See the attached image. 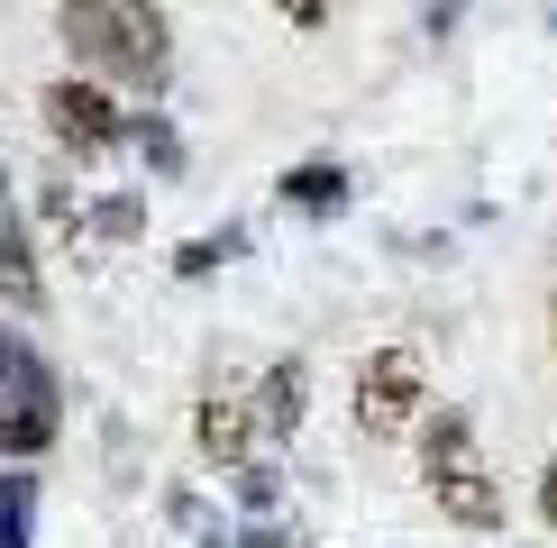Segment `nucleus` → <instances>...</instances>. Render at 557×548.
I'll list each match as a JSON object with an SVG mask.
<instances>
[{
  "instance_id": "obj_8",
  "label": "nucleus",
  "mask_w": 557,
  "mask_h": 548,
  "mask_svg": "<svg viewBox=\"0 0 557 548\" xmlns=\"http://www.w3.org/2000/svg\"><path fill=\"white\" fill-rule=\"evenodd\" d=\"M274 192H284L293 211H311V220H320V211H347V165H293Z\"/></svg>"
},
{
  "instance_id": "obj_1",
  "label": "nucleus",
  "mask_w": 557,
  "mask_h": 548,
  "mask_svg": "<svg viewBox=\"0 0 557 548\" xmlns=\"http://www.w3.org/2000/svg\"><path fill=\"white\" fill-rule=\"evenodd\" d=\"M55 28H64V55L110 91H156L174 74V37L156 0H55Z\"/></svg>"
},
{
  "instance_id": "obj_2",
  "label": "nucleus",
  "mask_w": 557,
  "mask_h": 548,
  "mask_svg": "<svg viewBox=\"0 0 557 548\" xmlns=\"http://www.w3.org/2000/svg\"><path fill=\"white\" fill-rule=\"evenodd\" d=\"M421 485H430V502L457 521V531H494V521H503L494 466H484V448H475L467 411H438V421L421 429Z\"/></svg>"
},
{
  "instance_id": "obj_15",
  "label": "nucleus",
  "mask_w": 557,
  "mask_h": 548,
  "mask_svg": "<svg viewBox=\"0 0 557 548\" xmlns=\"http://www.w3.org/2000/svg\"><path fill=\"white\" fill-rule=\"evenodd\" d=\"M91 228H101V238H137V228H147V201H137V192H110L101 211H91Z\"/></svg>"
},
{
  "instance_id": "obj_6",
  "label": "nucleus",
  "mask_w": 557,
  "mask_h": 548,
  "mask_svg": "<svg viewBox=\"0 0 557 548\" xmlns=\"http://www.w3.org/2000/svg\"><path fill=\"white\" fill-rule=\"evenodd\" d=\"M257 394H247L238 375H211L201 384V411H193V439L201 457H220V466H238V457H257Z\"/></svg>"
},
{
  "instance_id": "obj_19",
  "label": "nucleus",
  "mask_w": 557,
  "mask_h": 548,
  "mask_svg": "<svg viewBox=\"0 0 557 548\" xmlns=\"http://www.w3.org/2000/svg\"><path fill=\"white\" fill-rule=\"evenodd\" d=\"M548 311H557V292H548Z\"/></svg>"
},
{
  "instance_id": "obj_9",
  "label": "nucleus",
  "mask_w": 557,
  "mask_h": 548,
  "mask_svg": "<svg viewBox=\"0 0 557 548\" xmlns=\"http://www.w3.org/2000/svg\"><path fill=\"white\" fill-rule=\"evenodd\" d=\"M37 539V475L10 466L0 475V548H28Z\"/></svg>"
},
{
  "instance_id": "obj_5",
  "label": "nucleus",
  "mask_w": 557,
  "mask_h": 548,
  "mask_svg": "<svg viewBox=\"0 0 557 548\" xmlns=\"http://www.w3.org/2000/svg\"><path fill=\"white\" fill-rule=\"evenodd\" d=\"M421 394H430L421 348H375L357 365V429L366 439H403V429L421 421Z\"/></svg>"
},
{
  "instance_id": "obj_12",
  "label": "nucleus",
  "mask_w": 557,
  "mask_h": 548,
  "mask_svg": "<svg viewBox=\"0 0 557 548\" xmlns=\"http://www.w3.org/2000/svg\"><path fill=\"white\" fill-rule=\"evenodd\" d=\"M165 512H174V531H183V539H201V548H238V539L220 531V512H211V502H201V494H174Z\"/></svg>"
},
{
  "instance_id": "obj_18",
  "label": "nucleus",
  "mask_w": 557,
  "mask_h": 548,
  "mask_svg": "<svg viewBox=\"0 0 557 548\" xmlns=\"http://www.w3.org/2000/svg\"><path fill=\"white\" fill-rule=\"evenodd\" d=\"M540 521L557 531V457H548V475H540Z\"/></svg>"
},
{
  "instance_id": "obj_7",
  "label": "nucleus",
  "mask_w": 557,
  "mask_h": 548,
  "mask_svg": "<svg viewBox=\"0 0 557 548\" xmlns=\"http://www.w3.org/2000/svg\"><path fill=\"white\" fill-rule=\"evenodd\" d=\"M301 394H311V365H301V357H284V365H265V375H257V421L274 429V439H293V429H301Z\"/></svg>"
},
{
  "instance_id": "obj_16",
  "label": "nucleus",
  "mask_w": 557,
  "mask_h": 548,
  "mask_svg": "<svg viewBox=\"0 0 557 548\" xmlns=\"http://www.w3.org/2000/svg\"><path fill=\"white\" fill-rule=\"evenodd\" d=\"M457 18H467V0H421V37H457Z\"/></svg>"
},
{
  "instance_id": "obj_10",
  "label": "nucleus",
  "mask_w": 557,
  "mask_h": 548,
  "mask_svg": "<svg viewBox=\"0 0 557 548\" xmlns=\"http://www.w3.org/2000/svg\"><path fill=\"white\" fill-rule=\"evenodd\" d=\"M228 257H247V228H220V238H183L174 274H183V284H201V274H220Z\"/></svg>"
},
{
  "instance_id": "obj_3",
  "label": "nucleus",
  "mask_w": 557,
  "mask_h": 548,
  "mask_svg": "<svg viewBox=\"0 0 557 548\" xmlns=\"http://www.w3.org/2000/svg\"><path fill=\"white\" fill-rule=\"evenodd\" d=\"M55 448V365L18 329H0V457Z\"/></svg>"
},
{
  "instance_id": "obj_11",
  "label": "nucleus",
  "mask_w": 557,
  "mask_h": 548,
  "mask_svg": "<svg viewBox=\"0 0 557 548\" xmlns=\"http://www.w3.org/2000/svg\"><path fill=\"white\" fill-rule=\"evenodd\" d=\"M37 265H28V238H18V228H0V302H18V311H28L37 302Z\"/></svg>"
},
{
  "instance_id": "obj_17",
  "label": "nucleus",
  "mask_w": 557,
  "mask_h": 548,
  "mask_svg": "<svg viewBox=\"0 0 557 548\" xmlns=\"http://www.w3.org/2000/svg\"><path fill=\"white\" fill-rule=\"evenodd\" d=\"M274 10H284V18H293V28H320V18H330V10H338V0H274Z\"/></svg>"
},
{
  "instance_id": "obj_4",
  "label": "nucleus",
  "mask_w": 557,
  "mask_h": 548,
  "mask_svg": "<svg viewBox=\"0 0 557 548\" xmlns=\"http://www.w3.org/2000/svg\"><path fill=\"white\" fill-rule=\"evenodd\" d=\"M37 120H46V137H55L64 155H110V147H128V120H137V110H128L110 83L64 74V83L37 91Z\"/></svg>"
},
{
  "instance_id": "obj_13",
  "label": "nucleus",
  "mask_w": 557,
  "mask_h": 548,
  "mask_svg": "<svg viewBox=\"0 0 557 548\" xmlns=\"http://www.w3.org/2000/svg\"><path fill=\"white\" fill-rule=\"evenodd\" d=\"M228 475H238V502H247V512H274V502H284V475H274L265 457H238Z\"/></svg>"
},
{
  "instance_id": "obj_14",
  "label": "nucleus",
  "mask_w": 557,
  "mask_h": 548,
  "mask_svg": "<svg viewBox=\"0 0 557 548\" xmlns=\"http://www.w3.org/2000/svg\"><path fill=\"white\" fill-rule=\"evenodd\" d=\"M128 137H137V147H147V165H156V174H174V165H183L174 128H165V120H147V110H137V120H128Z\"/></svg>"
}]
</instances>
